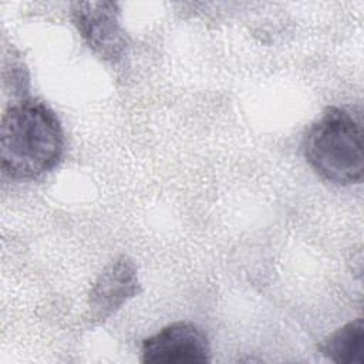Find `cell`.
Instances as JSON below:
<instances>
[{
  "label": "cell",
  "instance_id": "cell-1",
  "mask_svg": "<svg viewBox=\"0 0 364 364\" xmlns=\"http://www.w3.org/2000/svg\"><path fill=\"white\" fill-rule=\"evenodd\" d=\"M64 149L58 117L46 104L27 100L1 117L0 165L13 179H34L51 171Z\"/></svg>",
  "mask_w": 364,
  "mask_h": 364
},
{
  "label": "cell",
  "instance_id": "cell-2",
  "mask_svg": "<svg viewBox=\"0 0 364 364\" xmlns=\"http://www.w3.org/2000/svg\"><path fill=\"white\" fill-rule=\"evenodd\" d=\"M363 146L361 121L338 107H328L303 138V154L314 172L343 186L363 181Z\"/></svg>",
  "mask_w": 364,
  "mask_h": 364
},
{
  "label": "cell",
  "instance_id": "cell-3",
  "mask_svg": "<svg viewBox=\"0 0 364 364\" xmlns=\"http://www.w3.org/2000/svg\"><path fill=\"white\" fill-rule=\"evenodd\" d=\"M73 21L88 47L105 61L118 63L127 53L128 37L119 23V7L114 1H75Z\"/></svg>",
  "mask_w": 364,
  "mask_h": 364
},
{
  "label": "cell",
  "instance_id": "cell-4",
  "mask_svg": "<svg viewBox=\"0 0 364 364\" xmlns=\"http://www.w3.org/2000/svg\"><path fill=\"white\" fill-rule=\"evenodd\" d=\"M142 363L203 364L210 361V346L205 331L191 321H176L141 344Z\"/></svg>",
  "mask_w": 364,
  "mask_h": 364
},
{
  "label": "cell",
  "instance_id": "cell-5",
  "mask_svg": "<svg viewBox=\"0 0 364 364\" xmlns=\"http://www.w3.org/2000/svg\"><path fill=\"white\" fill-rule=\"evenodd\" d=\"M139 291L136 267L127 256L111 262L95 280L88 297L90 320L102 323Z\"/></svg>",
  "mask_w": 364,
  "mask_h": 364
},
{
  "label": "cell",
  "instance_id": "cell-6",
  "mask_svg": "<svg viewBox=\"0 0 364 364\" xmlns=\"http://www.w3.org/2000/svg\"><path fill=\"white\" fill-rule=\"evenodd\" d=\"M318 350L338 364L364 363V321L361 317L347 323L321 341Z\"/></svg>",
  "mask_w": 364,
  "mask_h": 364
}]
</instances>
